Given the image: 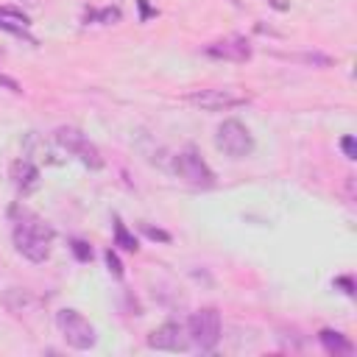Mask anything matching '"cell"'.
I'll list each match as a JSON object with an SVG mask.
<instances>
[{
	"instance_id": "cell-21",
	"label": "cell",
	"mask_w": 357,
	"mask_h": 357,
	"mask_svg": "<svg viewBox=\"0 0 357 357\" xmlns=\"http://www.w3.org/2000/svg\"><path fill=\"white\" fill-rule=\"evenodd\" d=\"M0 86H6V89H8V92H14V95H20V92H22L20 81H17V78H8V75H3V73H0Z\"/></svg>"
},
{
	"instance_id": "cell-18",
	"label": "cell",
	"mask_w": 357,
	"mask_h": 357,
	"mask_svg": "<svg viewBox=\"0 0 357 357\" xmlns=\"http://www.w3.org/2000/svg\"><path fill=\"white\" fill-rule=\"evenodd\" d=\"M301 61H307V64H321V67H329L332 64V59L329 56H321V53H304V56H298Z\"/></svg>"
},
{
	"instance_id": "cell-19",
	"label": "cell",
	"mask_w": 357,
	"mask_h": 357,
	"mask_svg": "<svg viewBox=\"0 0 357 357\" xmlns=\"http://www.w3.org/2000/svg\"><path fill=\"white\" fill-rule=\"evenodd\" d=\"M142 231L151 237V240H159V243H170V231L165 229H153V226H142Z\"/></svg>"
},
{
	"instance_id": "cell-20",
	"label": "cell",
	"mask_w": 357,
	"mask_h": 357,
	"mask_svg": "<svg viewBox=\"0 0 357 357\" xmlns=\"http://www.w3.org/2000/svg\"><path fill=\"white\" fill-rule=\"evenodd\" d=\"M340 148H343L346 159H357V148H354V137H351V134H346V137L340 139Z\"/></svg>"
},
{
	"instance_id": "cell-9",
	"label": "cell",
	"mask_w": 357,
	"mask_h": 357,
	"mask_svg": "<svg viewBox=\"0 0 357 357\" xmlns=\"http://www.w3.org/2000/svg\"><path fill=\"white\" fill-rule=\"evenodd\" d=\"M204 53L209 59H220V61H248L251 59V45L245 36H226L218 42H209L204 47Z\"/></svg>"
},
{
	"instance_id": "cell-5",
	"label": "cell",
	"mask_w": 357,
	"mask_h": 357,
	"mask_svg": "<svg viewBox=\"0 0 357 357\" xmlns=\"http://www.w3.org/2000/svg\"><path fill=\"white\" fill-rule=\"evenodd\" d=\"M173 170L181 181H187L190 187H198V190H209L215 187V173L212 167L204 162V156L195 151V148H184L173 156Z\"/></svg>"
},
{
	"instance_id": "cell-13",
	"label": "cell",
	"mask_w": 357,
	"mask_h": 357,
	"mask_svg": "<svg viewBox=\"0 0 357 357\" xmlns=\"http://www.w3.org/2000/svg\"><path fill=\"white\" fill-rule=\"evenodd\" d=\"M114 245L123 248V251H137V248H139V245H137V237L126 229V223H123L117 215H114Z\"/></svg>"
},
{
	"instance_id": "cell-3",
	"label": "cell",
	"mask_w": 357,
	"mask_h": 357,
	"mask_svg": "<svg viewBox=\"0 0 357 357\" xmlns=\"http://www.w3.org/2000/svg\"><path fill=\"white\" fill-rule=\"evenodd\" d=\"M215 148L229 159H245L254 153V137L240 120H223L215 131Z\"/></svg>"
},
{
	"instance_id": "cell-12",
	"label": "cell",
	"mask_w": 357,
	"mask_h": 357,
	"mask_svg": "<svg viewBox=\"0 0 357 357\" xmlns=\"http://www.w3.org/2000/svg\"><path fill=\"white\" fill-rule=\"evenodd\" d=\"M11 181H14V187L22 190V192L33 190L36 181H39V170H36V165H33L31 159H17V162L11 165Z\"/></svg>"
},
{
	"instance_id": "cell-6",
	"label": "cell",
	"mask_w": 357,
	"mask_h": 357,
	"mask_svg": "<svg viewBox=\"0 0 357 357\" xmlns=\"http://www.w3.org/2000/svg\"><path fill=\"white\" fill-rule=\"evenodd\" d=\"M190 343H195L201 351H212L220 343V312L215 307H204L190 315L187 321Z\"/></svg>"
},
{
	"instance_id": "cell-16",
	"label": "cell",
	"mask_w": 357,
	"mask_h": 357,
	"mask_svg": "<svg viewBox=\"0 0 357 357\" xmlns=\"http://www.w3.org/2000/svg\"><path fill=\"white\" fill-rule=\"evenodd\" d=\"M103 257H106V265H109V273H112L114 279H123V265H120V259H117V254H114V251L109 248V251H106Z\"/></svg>"
},
{
	"instance_id": "cell-11",
	"label": "cell",
	"mask_w": 357,
	"mask_h": 357,
	"mask_svg": "<svg viewBox=\"0 0 357 357\" xmlns=\"http://www.w3.org/2000/svg\"><path fill=\"white\" fill-rule=\"evenodd\" d=\"M318 343L324 346L326 354H335V357H349L354 351V343L337 329H321L318 332Z\"/></svg>"
},
{
	"instance_id": "cell-1",
	"label": "cell",
	"mask_w": 357,
	"mask_h": 357,
	"mask_svg": "<svg viewBox=\"0 0 357 357\" xmlns=\"http://www.w3.org/2000/svg\"><path fill=\"white\" fill-rule=\"evenodd\" d=\"M50 243H53V229L42 218L22 212V218L14 223V248L28 262H45L50 257Z\"/></svg>"
},
{
	"instance_id": "cell-8",
	"label": "cell",
	"mask_w": 357,
	"mask_h": 357,
	"mask_svg": "<svg viewBox=\"0 0 357 357\" xmlns=\"http://www.w3.org/2000/svg\"><path fill=\"white\" fill-rule=\"evenodd\" d=\"M148 346H151V349H159V351H187V349H190L187 324L167 321V324L156 326V329L148 335Z\"/></svg>"
},
{
	"instance_id": "cell-14",
	"label": "cell",
	"mask_w": 357,
	"mask_h": 357,
	"mask_svg": "<svg viewBox=\"0 0 357 357\" xmlns=\"http://www.w3.org/2000/svg\"><path fill=\"white\" fill-rule=\"evenodd\" d=\"M70 248H73V254H75L78 262H89V259H92V245H89V243H84V240H73Z\"/></svg>"
},
{
	"instance_id": "cell-2",
	"label": "cell",
	"mask_w": 357,
	"mask_h": 357,
	"mask_svg": "<svg viewBox=\"0 0 357 357\" xmlns=\"http://www.w3.org/2000/svg\"><path fill=\"white\" fill-rule=\"evenodd\" d=\"M56 326H59L64 343L70 349H75V351H86V349H92L98 343L95 326L78 310H73V307H64V310L56 312Z\"/></svg>"
},
{
	"instance_id": "cell-22",
	"label": "cell",
	"mask_w": 357,
	"mask_h": 357,
	"mask_svg": "<svg viewBox=\"0 0 357 357\" xmlns=\"http://www.w3.org/2000/svg\"><path fill=\"white\" fill-rule=\"evenodd\" d=\"M268 3H271L276 11H287V3H284V0H268Z\"/></svg>"
},
{
	"instance_id": "cell-4",
	"label": "cell",
	"mask_w": 357,
	"mask_h": 357,
	"mask_svg": "<svg viewBox=\"0 0 357 357\" xmlns=\"http://www.w3.org/2000/svg\"><path fill=\"white\" fill-rule=\"evenodd\" d=\"M56 142L70 153V156H75L81 165H86L89 170H100L103 167V156H100V151L89 142V137L84 134V131H78L75 126H59L56 128Z\"/></svg>"
},
{
	"instance_id": "cell-7",
	"label": "cell",
	"mask_w": 357,
	"mask_h": 357,
	"mask_svg": "<svg viewBox=\"0 0 357 357\" xmlns=\"http://www.w3.org/2000/svg\"><path fill=\"white\" fill-rule=\"evenodd\" d=\"M187 100H190L192 106L204 109V112H226V109L243 106V103L248 100V95L234 92V89H226V86H223V89L215 86V89H195V92L187 95Z\"/></svg>"
},
{
	"instance_id": "cell-17",
	"label": "cell",
	"mask_w": 357,
	"mask_h": 357,
	"mask_svg": "<svg viewBox=\"0 0 357 357\" xmlns=\"http://www.w3.org/2000/svg\"><path fill=\"white\" fill-rule=\"evenodd\" d=\"M332 287H340L346 296H354V279L351 276H335L332 279Z\"/></svg>"
},
{
	"instance_id": "cell-10",
	"label": "cell",
	"mask_w": 357,
	"mask_h": 357,
	"mask_svg": "<svg viewBox=\"0 0 357 357\" xmlns=\"http://www.w3.org/2000/svg\"><path fill=\"white\" fill-rule=\"evenodd\" d=\"M28 14L20 11V8H11V6H0V31L6 33H14L20 39H25L28 45H36V39L28 33Z\"/></svg>"
},
{
	"instance_id": "cell-15",
	"label": "cell",
	"mask_w": 357,
	"mask_h": 357,
	"mask_svg": "<svg viewBox=\"0 0 357 357\" xmlns=\"http://www.w3.org/2000/svg\"><path fill=\"white\" fill-rule=\"evenodd\" d=\"M86 20H98V22H103V25H109V22H117V20H120V8H103V11H98V14H89Z\"/></svg>"
}]
</instances>
